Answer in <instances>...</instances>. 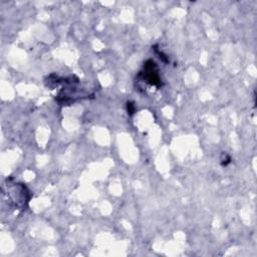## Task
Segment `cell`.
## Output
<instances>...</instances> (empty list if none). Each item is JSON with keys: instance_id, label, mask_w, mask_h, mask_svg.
Masks as SVG:
<instances>
[{"instance_id": "obj_1", "label": "cell", "mask_w": 257, "mask_h": 257, "mask_svg": "<svg viewBox=\"0 0 257 257\" xmlns=\"http://www.w3.org/2000/svg\"><path fill=\"white\" fill-rule=\"evenodd\" d=\"M3 194L7 196V202L15 209H23L31 198V194L24 184L15 181L13 178H9L3 186Z\"/></svg>"}, {"instance_id": "obj_2", "label": "cell", "mask_w": 257, "mask_h": 257, "mask_svg": "<svg viewBox=\"0 0 257 257\" xmlns=\"http://www.w3.org/2000/svg\"><path fill=\"white\" fill-rule=\"evenodd\" d=\"M138 78L151 87L161 88L163 87V80L159 73V67L155 60L148 59L145 61L143 68L140 70Z\"/></svg>"}, {"instance_id": "obj_3", "label": "cell", "mask_w": 257, "mask_h": 257, "mask_svg": "<svg viewBox=\"0 0 257 257\" xmlns=\"http://www.w3.org/2000/svg\"><path fill=\"white\" fill-rule=\"evenodd\" d=\"M220 161H221V165L223 167H227L229 164L231 163V157L228 155L227 153H223L222 154V156L220 158Z\"/></svg>"}, {"instance_id": "obj_4", "label": "cell", "mask_w": 257, "mask_h": 257, "mask_svg": "<svg viewBox=\"0 0 257 257\" xmlns=\"http://www.w3.org/2000/svg\"><path fill=\"white\" fill-rule=\"evenodd\" d=\"M153 48H154V50H155V52L158 54V55H159V58H160L161 60L164 61V62H166V63L169 62V58H168V56L166 55L165 53L163 52V51H160L159 49H157V46H156V45L154 46Z\"/></svg>"}, {"instance_id": "obj_5", "label": "cell", "mask_w": 257, "mask_h": 257, "mask_svg": "<svg viewBox=\"0 0 257 257\" xmlns=\"http://www.w3.org/2000/svg\"><path fill=\"white\" fill-rule=\"evenodd\" d=\"M127 112H128L129 116H133L136 112V107L135 104L133 102H127Z\"/></svg>"}]
</instances>
